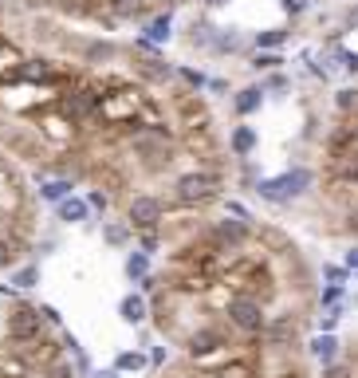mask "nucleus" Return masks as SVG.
Returning a JSON list of instances; mask_svg holds the SVG:
<instances>
[{"instance_id": "15", "label": "nucleus", "mask_w": 358, "mask_h": 378, "mask_svg": "<svg viewBox=\"0 0 358 378\" xmlns=\"http://www.w3.org/2000/svg\"><path fill=\"white\" fill-rule=\"evenodd\" d=\"M71 178H48V182L39 185V197L44 201H63V197H71Z\"/></svg>"}, {"instance_id": "44", "label": "nucleus", "mask_w": 358, "mask_h": 378, "mask_svg": "<svg viewBox=\"0 0 358 378\" xmlns=\"http://www.w3.org/2000/svg\"><path fill=\"white\" fill-rule=\"evenodd\" d=\"M221 4H229V0H209V8H221Z\"/></svg>"}, {"instance_id": "6", "label": "nucleus", "mask_w": 358, "mask_h": 378, "mask_svg": "<svg viewBox=\"0 0 358 378\" xmlns=\"http://www.w3.org/2000/svg\"><path fill=\"white\" fill-rule=\"evenodd\" d=\"M161 217H165V209L154 194H138L130 205H126V221H130V229H158Z\"/></svg>"}, {"instance_id": "4", "label": "nucleus", "mask_w": 358, "mask_h": 378, "mask_svg": "<svg viewBox=\"0 0 358 378\" xmlns=\"http://www.w3.org/2000/svg\"><path fill=\"white\" fill-rule=\"evenodd\" d=\"M224 316H229V323H233L236 331H244V335H260L264 323H268L260 300H252V295H233V300L224 304Z\"/></svg>"}, {"instance_id": "35", "label": "nucleus", "mask_w": 358, "mask_h": 378, "mask_svg": "<svg viewBox=\"0 0 358 378\" xmlns=\"http://www.w3.org/2000/svg\"><path fill=\"white\" fill-rule=\"evenodd\" d=\"M307 4H311V0H284V12L287 16H299V12H307Z\"/></svg>"}, {"instance_id": "10", "label": "nucleus", "mask_w": 358, "mask_h": 378, "mask_svg": "<svg viewBox=\"0 0 358 378\" xmlns=\"http://www.w3.org/2000/svg\"><path fill=\"white\" fill-rule=\"evenodd\" d=\"M260 103H264V87H244V91H236V98H233V107H236V114H240V119L256 114Z\"/></svg>"}, {"instance_id": "42", "label": "nucleus", "mask_w": 358, "mask_h": 378, "mask_svg": "<svg viewBox=\"0 0 358 378\" xmlns=\"http://www.w3.org/2000/svg\"><path fill=\"white\" fill-rule=\"evenodd\" d=\"M91 378H118V370H114V366H111V370H95Z\"/></svg>"}, {"instance_id": "20", "label": "nucleus", "mask_w": 358, "mask_h": 378, "mask_svg": "<svg viewBox=\"0 0 358 378\" xmlns=\"http://www.w3.org/2000/svg\"><path fill=\"white\" fill-rule=\"evenodd\" d=\"M284 44H287V32H284V28H268V32H260V36H256V48H264V51L284 48Z\"/></svg>"}, {"instance_id": "26", "label": "nucleus", "mask_w": 358, "mask_h": 378, "mask_svg": "<svg viewBox=\"0 0 358 378\" xmlns=\"http://www.w3.org/2000/svg\"><path fill=\"white\" fill-rule=\"evenodd\" d=\"M36 378H71V366H67V363L60 359V363L39 366V370H36Z\"/></svg>"}, {"instance_id": "36", "label": "nucleus", "mask_w": 358, "mask_h": 378, "mask_svg": "<svg viewBox=\"0 0 358 378\" xmlns=\"http://www.w3.org/2000/svg\"><path fill=\"white\" fill-rule=\"evenodd\" d=\"M229 213H233L236 221H252V213H248V209L240 205V201H229Z\"/></svg>"}, {"instance_id": "2", "label": "nucleus", "mask_w": 358, "mask_h": 378, "mask_svg": "<svg viewBox=\"0 0 358 378\" xmlns=\"http://www.w3.org/2000/svg\"><path fill=\"white\" fill-rule=\"evenodd\" d=\"M217 189H221L217 173H205V170H189V173H181V178L173 182L177 205H205V201L217 197Z\"/></svg>"}, {"instance_id": "40", "label": "nucleus", "mask_w": 358, "mask_h": 378, "mask_svg": "<svg viewBox=\"0 0 358 378\" xmlns=\"http://www.w3.org/2000/svg\"><path fill=\"white\" fill-rule=\"evenodd\" d=\"M346 268L358 272V248H350V252H346Z\"/></svg>"}, {"instance_id": "25", "label": "nucleus", "mask_w": 358, "mask_h": 378, "mask_svg": "<svg viewBox=\"0 0 358 378\" xmlns=\"http://www.w3.org/2000/svg\"><path fill=\"white\" fill-rule=\"evenodd\" d=\"M111 12L118 16V20H126V16L142 12V4H138V0H111Z\"/></svg>"}, {"instance_id": "19", "label": "nucleus", "mask_w": 358, "mask_h": 378, "mask_svg": "<svg viewBox=\"0 0 358 378\" xmlns=\"http://www.w3.org/2000/svg\"><path fill=\"white\" fill-rule=\"evenodd\" d=\"M264 331H268V339L276 343V347H280V343H287V339H296V319H276L272 327H268V323H264Z\"/></svg>"}, {"instance_id": "17", "label": "nucleus", "mask_w": 358, "mask_h": 378, "mask_svg": "<svg viewBox=\"0 0 358 378\" xmlns=\"http://www.w3.org/2000/svg\"><path fill=\"white\" fill-rule=\"evenodd\" d=\"M252 150H256V130H252V126H236L233 130V154L236 158H248Z\"/></svg>"}, {"instance_id": "34", "label": "nucleus", "mask_w": 358, "mask_h": 378, "mask_svg": "<svg viewBox=\"0 0 358 378\" xmlns=\"http://www.w3.org/2000/svg\"><path fill=\"white\" fill-rule=\"evenodd\" d=\"M181 79H186L189 87H205V83H209V79H205L201 71H189V67H181Z\"/></svg>"}, {"instance_id": "39", "label": "nucleus", "mask_w": 358, "mask_h": 378, "mask_svg": "<svg viewBox=\"0 0 358 378\" xmlns=\"http://www.w3.org/2000/svg\"><path fill=\"white\" fill-rule=\"evenodd\" d=\"M150 363H154V366H161V363H165V347H154V354H150Z\"/></svg>"}, {"instance_id": "18", "label": "nucleus", "mask_w": 358, "mask_h": 378, "mask_svg": "<svg viewBox=\"0 0 358 378\" xmlns=\"http://www.w3.org/2000/svg\"><path fill=\"white\" fill-rule=\"evenodd\" d=\"M150 366V359L142 351H126V354H118V359H114V370H118V375H134V370H146Z\"/></svg>"}, {"instance_id": "24", "label": "nucleus", "mask_w": 358, "mask_h": 378, "mask_svg": "<svg viewBox=\"0 0 358 378\" xmlns=\"http://www.w3.org/2000/svg\"><path fill=\"white\" fill-rule=\"evenodd\" d=\"M83 55H87V63H95V60H114L118 51H114V44H87Z\"/></svg>"}, {"instance_id": "9", "label": "nucleus", "mask_w": 358, "mask_h": 378, "mask_svg": "<svg viewBox=\"0 0 358 378\" xmlns=\"http://www.w3.org/2000/svg\"><path fill=\"white\" fill-rule=\"evenodd\" d=\"M55 221L83 225V221H91V205H87L83 197H63V201H55Z\"/></svg>"}, {"instance_id": "30", "label": "nucleus", "mask_w": 358, "mask_h": 378, "mask_svg": "<svg viewBox=\"0 0 358 378\" xmlns=\"http://www.w3.org/2000/svg\"><path fill=\"white\" fill-rule=\"evenodd\" d=\"M339 300H343V284H327V288H323V304L334 307Z\"/></svg>"}, {"instance_id": "27", "label": "nucleus", "mask_w": 358, "mask_h": 378, "mask_svg": "<svg viewBox=\"0 0 358 378\" xmlns=\"http://www.w3.org/2000/svg\"><path fill=\"white\" fill-rule=\"evenodd\" d=\"M334 107H339V110H358V91H355V87L339 91V95H334Z\"/></svg>"}, {"instance_id": "1", "label": "nucleus", "mask_w": 358, "mask_h": 378, "mask_svg": "<svg viewBox=\"0 0 358 378\" xmlns=\"http://www.w3.org/2000/svg\"><path fill=\"white\" fill-rule=\"evenodd\" d=\"M311 170H303V166H296V170L280 173V178H264V182L256 185V194L264 197V201H272V205H284V201H296L299 194H307L311 189Z\"/></svg>"}, {"instance_id": "33", "label": "nucleus", "mask_w": 358, "mask_h": 378, "mask_svg": "<svg viewBox=\"0 0 358 378\" xmlns=\"http://www.w3.org/2000/svg\"><path fill=\"white\" fill-rule=\"evenodd\" d=\"M339 319H343V307H331V311L319 319V327L323 331H334V327H339Z\"/></svg>"}, {"instance_id": "8", "label": "nucleus", "mask_w": 358, "mask_h": 378, "mask_svg": "<svg viewBox=\"0 0 358 378\" xmlns=\"http://www.w3.org/2000/svg\"><path fill=\"white\" fill-rule=\"evenodd\" d=\"M221 347H224V335L217 327H201V331L189 335V354H193V359H205V354L221 351Z\"/></svg>"}, {"instance_id": "11", "label": "nucleus", "mask_w": 358, "mask_h": 378, "mask_svg": "<svg viewBox=\"0 0 358 378\" xmlns=\"http://www.w3.org/2000/svg\"><path fill=\"white\" fill-rule=\"evenodd\" d=\"M334 178L346 185H358V150H343L334 158Z\"/></svg>"}, {"instance_id": "21", "label": "nucleus", "mask_w": 358, "mask_h": 378, "mask_svg": "<svg viewBox=\"0 0 358 378\" xmlns=\"http://www.w3.org/2000/svg\"><path fill=\"white\" fill-rule=\"evenodd\" d=\"M150 272V252H130V260H126V276L130 280H142Z\"/></svg>"}, {"instance_id": "45", "label": "nucleus", "mask_w": 358, "mask_h": 378, "mask_svg": "<svg viewBox=\"0 0 358 378\" xmlns=\"http://www.w3.org/2000/svg\"><path fill=\"white\" fill-rule=\"evenodd\" d=\"M161 4H181V0H161Z\"/></svg>"}, {"instance_id": "37", "label": "nucleus", "mask_w": 358, "mask_h": 378, "mask_svg": "<svg viewBox=\"0 0 358 378\" xmlns=\"http://www.w3.org/2000/svg\"><path fill=\"white\" fill-rule=\"evenodd\" d=\"M8 264H12V252H8V241L0 237V268H8Z\"/></svg>"}, {"instance_id": "32", "label": "nucleus", "mask_w": 358, "mask_h": 378, "mask_svg": "<svg viewBox=\"0 0 358 378\" xmlns=\"http://www.w3.org/2000/svg\"><path fill=\"white\" fill-rule=\"evenodd\" d=\"M158 232L154 229H142V252H150V257H154V252H158Z\"/></svg>"}, {"instance_id": "23", "label": "nucleus", "mask_w": 358, "mask_h": 378, "mask_svg": "<svg viewBox=\"0 0 358 378\" xmlns=\"http://www.w3.org/2000/svg\"><path fill=\"white\" fill-rule=\"evenodd\" d=\"M12 284H16V288H36V284H39V268H36V264H24V268H16Z\"/></svg>"}, {"instance_id": "29", "label": "nucleus", "mask_w": 358, "mask_h": 378, "mask_svg": "<svg viewBox=\"0 0 358 378\" xmlns=\"http://www.w3.org/2000/svg\"><path fill=\"white\" fill-rule=\"evenodd\" d=\"M346 264H327V268H323V276H327V284H343L346 280Z\"/></svg>"}, {"instance_id": "31", "label": "nucleus", "mask_w": 358, "mask_h": 378, "mask_svg": "<svg viewBox=\"0 0 358 378\" xmlns=\"http://www.w3.org/2000/svg\"><path fill=\"white\" fill-rule=\"evenodd\" d=\"M323 378H350V366L346 363H327L323 366Z\"/></svg>"}, {"instance_id": "5", "label": "nucleus", "mask_w": 358, "mask_h": 378, "mask_svg": "<svg viewBox=\"0 0 358 378\" xmlns=\"http://www.w3.org/2000/svg\"><path fill=\"white\" fill-rule=\"evenodd\" d=\"M16 354H20L32 370H39V366H48V363H60L63 347H60V339H55V335H36L32 343H20V347H16Z\"/></svg>"}, {"instance_id": "28", "label": "nucleus", "mask_w": 358, "mask_h": 378, "mask_svg": "<svg viewBox=\"0 0 358 378\" xmlns=\"http://www.w3.org/2000/svg\"><path fill=\"white\" fill-rule=\"evenodd\" d=\"M280 63H284L280 60V51H276V55L272 51H260L256 60H252V67H256V71H272V67H280Z\"/></svg>"}, {"instance_id": "14", "label": "nucleus", "mask_w": 358, "mask_h": 378, "mask_svg": "<svg viewBox=\"0 0 358 378\" xmlns=\"http://www.w3.org/2000/svg\"><path fill=\"white\" fill-rule=\"evenodd\" d=\"M138 71H142V79H150V83H165V79L173 75V67L165 60H158V55H154V60H142V63H138Z\"/></svg>"}, {"instance_id": "43", "label": "nucleus", "mask_w": 358, "mask_h": 378, "mask_svg": "<svg viewBox=\"0 0 358 378\" xmlns=\"http://www.w3.org/2000/svg\"><path fill=\"white\" fill-rule=\"evenodd\" d=\"M346 24H358V8H355V12H350V16H346Z\"/></svg>"}, {"instance_id": "13", "label": "nucleus", "mask_w": 358, "mask_h": 378, "mask_svg": "<svg viewBox=\"0 0 358 378\" xmlns=\"http://www.w3.org/2000/svg\"><path fill=\"white\" fill-rule=\"evenodd\" d=\"M118 316H123L126 323H134V327H138V323L150 316V304L142 300V295H126L123 304H118Z\"/></svg>"}, {"instance_id": "38", "label": "nucleus", "mask_w": 358, "mask_h": 378, "mask_svg": "<svg viewBox=\"0 0 358 378\" xmlns=\"http://www.w3.org/2000/svg\"><path fill=\"white\" fill-rule=\"evenodd\" d=\"M343 63L346 71H358V51H343Z\"/></svg>"}, {"instance_id": "22", "label": "nucleus", "mask_w": 358, "mask_h": 378, "mask_svg": "<svg viewBox=\"0 0 358 378\" xmlns=\"http://www.w3.org/2000/svg\"><path fill=\"white\" fill-rule=\"evenodd\" d=\"M102 241L111 244V248L126 244V241H130V225H114V221H111V225H102Z\"/></svg>"}, {"instance_id": "12", "label": "nucleus", "mask_w": 358, "mask_h": 378, "mask_svg": "<svg viewBox=\"0 0 358 378\" xmlns=\"http://www.w3.org/2000/svg\"><path fill=\"white\" fill-rule=\"evenodd\" d=\"M170 36H173V16L170 12H161V16H154V20H150L146 24V40L150 44H170Z\"/></svg>"}, {"instance_id": "3", "label": "nucleus", "mask_w": 358, "mask_h": 378, "mask_svg": "<svg viewBox=\"0 0 358 378\" xmlns=\"http://www.w3.org/2000/svg\"><path fill=\"white\" fill-rule=\"evenodd\" d=\"M4 335H8V343H12V347L32 343L36 335H44V316H39V307H32V304L12 307V311L4 316Z\"/></svg>"}, {"instance_id": "16", "label": "nucleus", "mask_w": 358, "mask_h": 378, "mask_svg": "<svg viewBox=\"0 0 358 378\" xmlns=\"http://www.w3.org/2000/svg\"><path fill=\"white\" fill-rule=\"evenodd\" d=\"M311 354H315L319 363H334V354H339V339H334L331 331H323L319 339H311Z\"/></svg>"}, {"instance_id": "41", "label": "nucleus", "mask_w": 358, "mask_h": 378, "mask_svg": "<svg viewBox=\"0 0 358 378\" xmlns=\"http://www.w3.org/2000/svg\"><path fill=\"white\" fill-rule=\"evenodd\" d=\"M87 205H95V209H107V197H102V194H91V201H87Z\"/></svg>"}, {"instance_id": "46", "label": "nucleus", "mask_w": 358, "mask_h": 378, "mask_svg": "<svg viewBox=\"0 0 358 378\" xmlns=\"http://www.w3.org/2000/svg\"><path fill=\"white\" fill-rule=\"evenodd\" d=\"M0 4H4V0H0Z\"/></svg>"}, {"instance_id": "7", "label": "nucleus", "mask_w": 358, "mask_h": 378, "mask_svg": "<svg viewBox=\"0 0 358 378\" xmlns=\"http://www.w3.org/2000/svg\"><path fill=\"white\" fill-rule=\"evenodd\" d=\"M248 241V221H217L209 229L213 248H240Z\"/></svg>"}]
</instances>
